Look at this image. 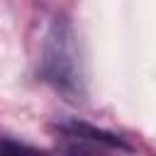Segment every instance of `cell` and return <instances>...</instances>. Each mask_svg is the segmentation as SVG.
I'll use <instances>...</instances> for the list:
<instances>
[{
	"mask_svg": "<svg viewBox=\"0 0 156 156\" xmlns=\"http://www.w3.org/2000/svg\"><path fill=\"white\" fill-rule=\"evenodd\" d=\"M0 156H49V154L32 144H24V141L10 139V136H0Z\"/></svg>",
	"mask_w": 156,
	"mask_h": 156,
	"instance_id": "obj_3",
	"label": "cell"
},
{
	"mask_svg": "<svg viewBox=\"0 0 156 156\" xmlns=\"http://www.w3.org/2000/svg\"><path fill=\"white\" fill-rule=\"evenodd\" d=\"M63 156H102L100 151H95L93 146H85L83 141H71V144H63Z\"/></svg>",
	"mask_w": 156,
	"mask_h": 156,
	"instance_id": "obj_4",
	"label": "cell"
},
{
	"mask_svg": "<svg viewBox=\"0 0 156 156\" xmlns=\"http://www.w3.org/2000/svg\"><path fill=\"white\" fill-rule=\"evenodd\" d=\"M56 129H58L61 134L76 139V141H90V144L107 146V149H117V151H134V146H132L124 136H119V134H115V132H110V129L95 127V124H90V122L76 119V117L63 119V122H56Z\"/></svg>",
	"mask_w": 156,
	"mask_h": 156,
	"instance_id": "obj_2",
	"label": "cell"
},
{
	"mask_svg": "<svg viewBox=\"0 0 156 156\" xmlns=\"http://www.w3.org/2000/svg\"><path fill=\"white\" fill-rule=\"evenodd\" d=\"M37 73L68 102H83L88 98L85 61L73 22L63 15L49 20L39 39Z\"/></svg>",
	"mask_w": 156,
	"mask_h": 156,
	"instance_id": "obj_1",
	"label": "cell"
}]
</instances>
